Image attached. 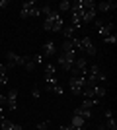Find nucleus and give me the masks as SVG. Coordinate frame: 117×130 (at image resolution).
Masks as SVG:
<instances>
[{
  "label": "nucleus",
  "instance_id": "1",
  "mask_svg": "<svg viewBox=\"0 0 117 130\" xmlns=\"http://www.w3.org/2000/svg\"><path fill=\"white\" fill-rule=\"evenodd\" d=\"M76 56H78L76 53H64V51H62V53L59 54V58H57V64H59V68H62L64 72H70L72 66H74Z\"/></svg>",
  "mask_w": 117,
  "mask_h": 130
},
{
  "label": "nucleus",
  "instance_id": "2",
  "mask_svg": "<svg viewBox=\"0 0 117 130\" xmlns=\"http://www.w3.org/2000/svg\"><path fill=\"white\" fill-rule=\"evenodd\" d=\"M86 86V76H70L68 80V89L72 95H82V89Z\"/></svg>",
  "mask_w": 117,
  "mask_h": 130
},
{
  "label": "nucleus",
  "instance_id": "3",
  "mask_svg": "<svg viewBox=\"0 0 117 130\" xmlns=\"http://www.w3.org/2000/svg\"><path fill=\"white\" fill-rule=\"evenodd\" d=\"M35 2L33 0H25V2H22V6H20V16L22 18H37L39 16V8H35Z\"/></svg>",
  "mask_w": 117,
  "mask_h": 130
},
{
  "label": "nucleus",
  "instance_id": "4",
  "mask_svg": "<svg viewBox=\"0 0 117 130\" xmlns=\"http://www.w3.org/2000/svg\"><path fill=\"white\" fill-rule=\"evenodd\" d=\"M45 89L57 93V95H62V93H64V87L61 86V82L57 80V76H45Z\"/></svg>",
  "mask_w": 117,
  "mask_h": 130
},
{
  "label": "nucleus",
  "instance_id": "5",
  "mask_svg": "<svg viewBox=\"0 0 117 130\" xmlns=\"http://www.w3.org/2000/svg\"><path fill=\"white\" fill-rule=\"evenodd\" d=\"M94 22H96V29H98L101 39L113 33V22H107V20H94Z\"/></svg>",
  "mask_w": 117,
  "mask_h": 130
},
{
  "label": "nucleus",
  "instance_id": "6",
  "mask_svg": "<svg viewBox=\"0 0 117 130\" xmlns=\"http://www.w3.org/2000/svg\"><path fill=\"white\" fill-rule=\"evenodd\" d=\"M86 70H88V60L84 58V56H76L70 74L72 76H86Z\"/></svg>",
  "mask_w": 117,
  "mask_h": 130
},
{
  "label": "nucleus",
  "instance_id": "7",
  "mask_svg": "<svg viewBox=\"0 0 117 130\" xmlns=\"http://www.w3.org/2000/svg\"><path fill=\"white\" fill-rule=\"evenodd\" d=\"M62 27H64V20L62 18H59V20H45L43 22V29L53 31V33H59Z\"/></svg>",
  "mask_w": 117,
  "mask_h": 130
},
{
  "label": "nucleus",
  "instance_id": "8",
  "mask_svg": "<svg viewBox=\"0 0 117 130\" xmlns=\"http://www.w3.org/2000/svg\"><path fill=\"white\" fill-rule=\"evenodd\" d=\"M6 66H8V70H12V68H16V66H23V56H20L18 53H6Z\"/></svg>",
  "mask_w": 117,
  "mask_h": 130
},
{
  "label": "nucleus",
  "instance_id": "9",
  "mask_svg": "<svg viewBox=\"0 0 117 130\" xmlns=\"http://www.w3.org/2000/svg\"><path fill=\"white\" fill-rule=\"evenodd\" d=\"M80 53H86L90 56H94L98 51H96V45L92 43L90 37H80Z\"/></svg>",
  "mask_w": 117,
  "mask_h": 130
},
{
  "label": "nucleus",
  "instance_id": "10",
  "mask_svg": "<svg viewBox=\"0 0 117 130\" xmlns=\"http://www.w3.org/2000/svg\"><path fill=\"white\" fill-rule=\"evenodd\" d=\"M6 109H10V111H16L18 109V89H10V91L6 93Z\"/></svg>",
  "mask_w": 117,
  "mask_h": 130
},
{
  "label": "nucleus",
  "instance_id": "11",
  "mask_svg": "<svg viewBox=\"0 0 117 130\" xmlns=\"http://www.w3.org/2000/svg\"><path fill=\"white\" fill-rule=\"evenodd\" d=\"M117 8V2L115 0H106V2H100L96 4V12H111Z\"/></svg>",
  "mask_w": 117,
  "mask_h": 130
},
{
  "label": "nucleus",
  "instance_id": "12",
  "mask_svg": "<svg viewBox=\"0 0 117 130\" xmlns=\"http://www.w3.org/2000/svg\"><path fill=\"white\" fill-rule=\"evenodd\" d=\"M103 119H106V130H117V122H115V119H113V111H109L107 109L106 113H103Z\"/></svg>",
  "mask_w": 117,
  "mask_h": 130
},
{
  "label": "nucleus",
  "instance_id": "13",
  "mask_svg": "<svg viewBox=\"0 0 117 130\" xmlns=\"http://www.w3.org/2000/svg\"><path fill=\"white\" fill-rule=\"evenodd\" d=\"M76 31H78L76 27H72L70 23H67V22H64V27L61 29V33L64 35V39H67V41H70V39H74V37H76V35H74Z\"/></svg>",
  "mask_w": 117,
  "mask_h": 130
},
{
  "label": "nucleus",
  "instance_id": "14",
  "mask_svg": "<svg viewBox=\"0 0 117 130\" xmlns=\"http://www.w3.org/2000/svg\"><path fill=\"white\" fill-rule=\"evenodd\" d=\"M41 54H43L45 58H47V56H55L57 54V47H55V43H45L43 47H41Z\"/></svg>",
  "mask_w": 117,
  "mask_h": 130
},
{
  "label": "nucleus",
  "instance_id": "15",
  "mask_svg": "<svg viewBox=\"0 0 117 130\" xmlns=\"http://www.w3.org/2000/svg\"><path fill=\"white\" fill-rule=\"evenodd\" d=\"M35 60H33V54H28V56H23V66L22 68H25L28 72H33L35 70Z\"/></svg>",
  "mask_w": 117,
  "mask_h": 130
},
{
  "label": "nucleus",
  "instance_id": "16",
  "mask_svg": "<svg viewBox=\"0 0 117 130\" xmlns=\"http://www.w3.org/2000/svg\"><path fill=\"white\" fill-rule=\"evenodd\" d=\"M96 8H92V10H84L82 12V23H86V22H94L96 20Z\"/></svg>",
  "mask_w": 117,
  "mask_h": 130
},
{
  "label": "nucleus",
  "instance_id": "17",
  "mask_svg": "<svg viewBox=\"0 0 117 130\" xmlns=\"http://www.w3.org/2000/svg\"><path fill=\"white\" fill-rule=\"evenodd\" d=\"M74 115H76V117H82L84 120L92 119V111H90V109H82V107H76V109H74Z\"/></svg>",
  "mask_w": 117,
  "mask_h": 130
},
{
  "label": "nucleus",
  "instance_id": "18",
  "mask_svg": "<svg viewBox=\"0 0 117 130\" xmlns=\"http://www.w3.org/2000/svg\"><path fill=\"white\" fill-rule=\"evenodd\" d=\"M96 105H100V99L92 97V99H82V105H80V107H82V109H90V111H92Z\"/></svg>",
  "mask_w": 117,
  "mask_h": 130
},
{
  "label": "nucleus",
  "instance_id": "19",
  "mask_svg": "<svg viewBox=\"0 0 117 130\" xmlns=\"http://www.w3.org/2000/svg\"><path fill=\"white\" fill-rule=\"evenodd\" d=\"M84 124H86V120H84L82 117H76V115L70 117V126H74V128H84Z\"/></svg>",
  "mask_w": 117,
  "mask_h": 130
},
{
  "label": "nucleus",
  "instance_id": "20",
  "mask_svg": "<svg viewBox=\"0 0 117 130\" xmlns=\"http://www.w3.org/2000/svg\"><path fill=\"white\" fill-rule=\"evenodd\" d=\"M8 84V66L0 64V86H6Z\"/></svg>",
  "mask_w": 117,
  "mask_h": 130
},
{
  "label": "nucleus",
  "instance_id": "21",
  "mask_svg": "<svg viewBox=\"0 0 117 130\" xmlns=\"http://www.w3.org/2000/svg\"><path fill=\"white\" fill-rule=\"evenodd\" d=\"M62 51L64 53H76V49H74V45H72V41H62Z\"/></svg>",
  "mask_w": 117,
  "mask_h": 130
},
{
  "label": "nucleus",
  "instance_id": "22",
  "mask_svg": "<svg viewBox=\"0 0 117 130\" xmlns=\"http://www.w3.org/2000/svg\"><path fill=\"white\" fill-rule=\"evenodd\" d=\"M43 68H45V76H55V72H57L55 64H51V62H49V64H45Z\"/></svg>",
  "mask_w": 117,
  "mask_h": 130
},
{
  "label": "nucleus",
  "instance_id": "23",
  "mask_svg": "<svg viewBox=\"0 0 117 130\" xmlns=\"http://www.w3.org/2000/svg\"><path fill=\"white\" fill-rule=\"evenodd\" d=\"M59 14H61V12H70V2H68V0H62V2H59Z\"/></svg>",
  "mask_w": 117,
  "mask_h": 130
},
{
  "label": "nucleus",
  "instance_id": "24",
  "mask_svg": "<svg viewBox=\"0 0 117 130\" xmlns=\"http://www.w3.org/2000/svg\"><path fill=\"white\" fill-rule=\"evenodd\" d=\"M103 43H106V45H115V43H117V37H115V33H111V35L103 37Z\"/></svg>",
  "mask_w": 117,
  "mask_h": 130
},
{
  "label": "nucleus",
  "instance_id": "25",
  "mask_svg": "<svg viewBox=\"0 0 117 130\" xmlns=\"http://www.w3.org/2000/svg\"><path fill=\"white\" fill-rule=\"evenodd\" d=\"M49 126H51V120H43V122L37 124V130H45V128H49Z\"/></svg>",
  "mask_w": 117,
  "mask_h": 130
},
{
  "label": "nucleus",
  "instance_id": "26",
  "mask_svg": "<svg viewBox=\"0 0 117 130\" xmlns=\"http://www.w3.org/2000/svg\"><path fill=\"white\" fill-rule=\"evenodd\" d=\"M31 95H33V97L37 99L39 95H41V89H39V87H33V89H31Z\"/></svg>",
  "mask_w": 117,
  "mask_h": 130
},
{
  "label": "nucleus",
  "instance_id": "27",
  "mask_svg": "<svg viewBox=\"0 0 117 130\" xmlns=\"http://www.w3.org/2000/svg\"><path fill=\"white\" fill-rule=\"evenodd\" d=\"M8 6H10V0H0V8H2V10H6Z\"/></svg>",
  "mask_w": 117,
  "mask_h": 130
},
{
  "label": "nucleus",
  "instance_id": "28",
  "mask_svg": "<svg viewBox=\"0 0 117 130\" xmlns=\"http://www.w3.org/2000/svg\"><path fill=\"white\" fill-rule=\"evenodd\" d=\"M8 130H23V128H22L20 124H16V122H12V124H10V128H8Z\"/></svg>",
  "mask_w": 117,
  "mask_h": 130
},
{
  "label": "nucleus",
  "instance_id": "29",
  "mask_svg": "<svg viewBox=\"0 0 117 130\" xmlns=\"http://www.w3.org/2000/svg\"><path fill=\"white\" fill-rule=\"evenodd\" d=\"M61 130H76L74 126H70V124H64V126H61Z\"/></svg>",
  "mask_w": 117,
  "mask_h": 130
}]
</instances>
